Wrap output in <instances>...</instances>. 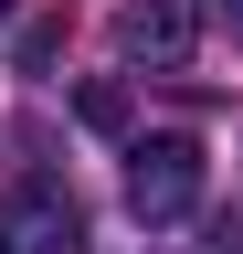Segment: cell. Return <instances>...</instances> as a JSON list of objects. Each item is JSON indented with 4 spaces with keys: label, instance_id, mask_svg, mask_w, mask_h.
I'll return each instance as SVG.
<instances>
[{
    "label": "cell",
    "instance_id": "6da1fadb",
    "mask_svg": "<svg viewBox=\"0 0 243 254\" xmlns=\"http://www.w3.org/2000/svg\"><path fill=\"white\" fill-rule=\"evenodd\" d=\"M127 212L138 222L201 212V138H138L127 148Z\"/></svg>",
    "mask_w": 243,
    "mask_h": 254
},
{
    "label": "cell",
    "instance_id": "7a4b0ae2",
    "mask_svg": "<svg viewBox=\"0 0 243 254\" xmlns=\"http://www.w3.org/2000/svg\"><path fill=\"white\" fill-rule=\"evenodd\" d=\"M116 53L138 74H180L201 53V11L191 0H116Z\"/></svg>",
    "mask_w": 243,
    "mask_h": 254
},
{
    "label": "cell",
    "instance_id": "3957f363",
    "mask_svg": "<svg viewBox=\"0 0 243 254\" xmlns=\"http://www.w3.org/2000/svg\"><path fill=\"white\" fill-rule=\"evenodd\" d=\"M0 254H85V212L64 180H21L0 201Z\"/></svg>",
    "mask_w": 243,
    "mask_h": 254
},
{
    "label": "cell",
    "instance_id": "277c9868",
    "mask_svg": "<svg viewBox=\"0 0 243 254\" xmlns=\"http://www.w3.org/2000/svg\"><path fill=\"white\" fill-rule=\"evenodd\" d=\"M74 117L96 127V138H127V85H85V95H74Z\"/></svg>",
    "mask_w": 243,
    "mask_h": 254
},
{
    "label": "cell",
    "instance_id": "5b68a950",
    "mask_svg": "<svg viewBox=\"0 0 243 254\" xmlns=\"http://www.w3.org/2000/svg\"><path fill=\"white\" fill-rule=\"evenodd\" d=\"M211 21H222V32H243V0H211Z\"/></svg>",
    "mask_w": 243,
    "mask_h": 254
},
{
    "label": "cell",
    "instance_id": "8992f818",
    "mask_svg": "<svg viewBox=\"0 0 243 254\" xmlns=\"http://www.w3.org/2000/svg\"><path fill=\"white\" fill-rule=\"evenodd\" d=\"M0 21H11V0H0Z\"/></svg>",
    "mask_w": 243,
    "mask_h": 254
}]
</instances>
